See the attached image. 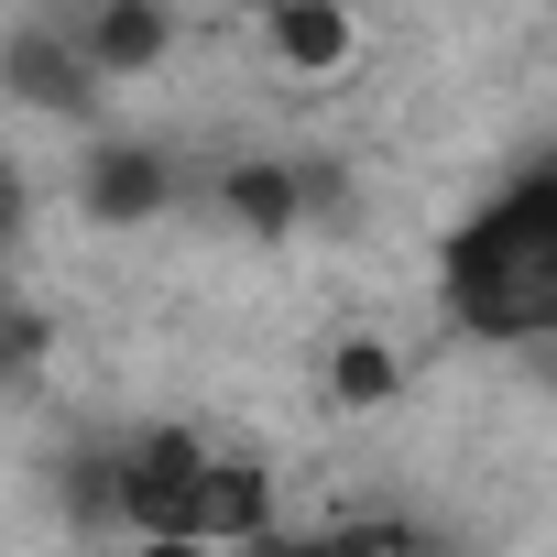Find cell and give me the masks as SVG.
<instances>
[{
    "label": "cell",
    "mask_w": 557,
    "mask_h": 557,
    "mask_svg": "<svg viewBox=\"0 0 557 557\" xmlns=\"http://www.w3.org/2000/svg\"><path fill=\"white\" fill-rule=\"evenodd\" d=\"M437 307L470 339L557 350V153L503 175L448 240H437Z\"/></svg>",
    "instance_id": "cell-1"
},
{
    "label": "cell",
    "mask_w": 557,
    "mask_h": 557,
    "mask_svg": "<svg viewBox=\"0 0 557 557\" xmlns=\"http://www.w3.org/2000/svg\"><path fill=\"white\" fill-rule=\"evenodd\" d=\"M262 557H416V524H394V513H361V524H285Z\"/></svg>",
    "instance_id": "cell-9"
},
{
    "label": "cell",
    "mask_w": 557,
    "mask_h": 557,
    "mask_svg": "<svg viewBox=\"0 0 557 557\" xmlns=\"http://www.w3.org/2000/svg\"><path fill=\"white\" fill-rule=\"evenodd\" d=\"M0 88H12L23 110H88L99 99V66H88V45H77V23H55V12H23L12 34H0Z\"/></svg>",
    "instance_id": "cell-4"
},
{
    "label": "cell",
    "mask_w": 557,
    "mask_h": 557,
    "mask_svg": "<svg viewBox=\"0 0 557 557\" xmlns=\"http://www.w3.org/2000/svg\"><path fill=\"white\" fill-rule=\"evenodd\" d=\"M77 208H88L99 230H143V219H164V208H175V153L143 143V132H99V143L77 153Z\"/></svg>",
    "instance_id": "cell-3"
},
{
    "label": "cell",
    "mask_w": 557,
    "mask_h": 557,
    "mask_svg": "<svg viewBox=\"0 0 557 557\" xmlns=\"http://www.w3.org/2000/svg\"><path fill=\"white\" fill-rule=\"evenodd\" d=\"M219 219H230L240 240H285V230L307 219V164H273V153H240V164L219 175Z\"/></svg>",
    "instance_id": "cell-7"
},
{
    "label": "cell",
    "mask_w": 557,
    "mask_h": 557,
    "mask_svg": "<svg viewBox=\"0 0 557 557\" xmlns=\"http://www.w3.org/2000/svg\"><path fill=\"white\" fill-rule=\"evenodd\" d=\"M45 350H55V318L23 296V307H12V372H45Z\"/></svg>",
    "instance_id": "cell-10"
},
{
    "label": "cell",
    "mask_w": 557,
    "mask_h": 557,
    "mask_svg": "<svg viewBox=\"0 0 557 557\" xmlns=\"http://www.w3.org/2000/svg\"><path fill=\"white\" fill-rule=\"evenodd\" d=\"M121 557H219V546H197V535H186V546H121Z\"/></svg>",
    "instance_id": "cell-11"
},
{
    "label": "cell",
    "mask_w": 557,
    "mask_h": 557,
    "mask_svg": "<svg viewBox=\"0 0 557 557\" xmlns=\"http://www.w3.org/2000/svg\"><path fill=\"white\" fill-rule=\"evenodd\" d=\"M208 437L197 426H132L121 437V546H186L208 513Z\"/></svg>",
    "instance_id": "cell-2"
},
{
    "label": "cell",
    "mask_w": 557,
    "mask_h": 557,
    "mask_svg": "<svg viewBox=\"0 0 557 557\" xmlns=\"http://www.w3.org/2000/svg\"><path fill=\"white\" fill-rule=\"evenodd\" d=\"M262 55L285 66L296 88H329V77L361 66V23L339 12V0H273V12H262Z\"/></svg>",
    "instance_id": "cell-6"
},
{
    "label": "cell",
    "mask_w": 557,
    "mask_h": 557,
    "mask_svg": "<svg viewBox=\"0 0 557 557\" xmlns=\"http://www.w3.org/2000/svg\"><path fill=\"white\" fill-rule=\"evenodd\" d=\"M66 23H77L99 88H143L153 66H175V12L164 0H88V12H66Z\"/></svg>",
    "instance_id": "cell-5"
},
{
    "label": "cell",
    "mask_w": 557,
    "mask_h": 557,
    "mask_svg": "<svg viewBox=\"0 0 557 557\" xmlns=\"http://www.w3.org/2000/svg\"><path fill=\"white\" fill-rule=\"evenodd\" d=\"M394 394H405V350L372 339V329H350V339L329 350V405H339V416H372V405H394Z\"/></svg>",
    "instance_id": "cell-8"
}]
</instances>
